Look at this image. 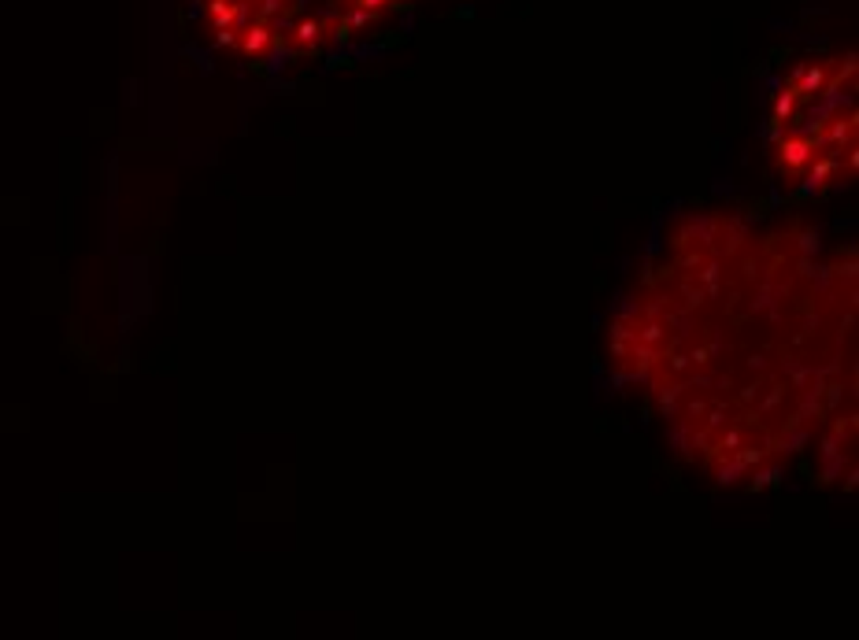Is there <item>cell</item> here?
<instances>
[{
  "instance_id": "cell-1",
  "label": "cell",
  "mask_w": 859,
  "mask_h": 640,
  "mask_svg": "<svg viewBox=\"0 0 859 640\" xmlns=\"http://www.w3.org/2000/svg\"><path fill=\"white\" fill-rule=\"evenodd\" d=\"M770 156L793 185L826 189L855 163V63L852 56H808L770 111Z\"/></svg>"
},
{
  "instance_id": "cell-2",
  "label": "cell",
  "mask_w": 859,
  "mask_h": 640,
  "mask_svg": "<svg viewBox=\"0 0 859 640\" xmlns=\"http://www.w3.org/2000/svg\"><path fill=\"white\" fill-rule=\"evenodd\" d=\"M415 0H215L219 23L249 19L237 41L249 52H282L289 60H315L374 34Z\"/></svg>"
}]
</instances>
